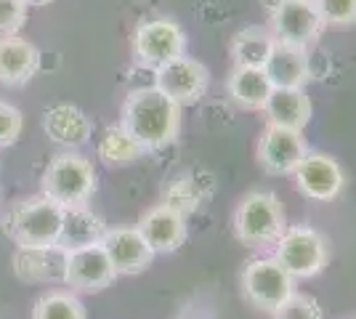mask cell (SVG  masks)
Wrapping results in <instances>:
<instances>
[{
    "mask_svg": "<svg viewBox=\"0 0 356 319\" xmlns=\"http://www.w3.org/2000/svg\"><path fill=\"white\" fill-rule=\"evenodd\" d=\"M120 125L144 147V152L163 149L181 133V104L168 99L154 85L136 88L122 104Z\"/></svg>",
    "mask_w": 356,
    "mask_h": 319,
    "instance_id": "1",
    "label": "cell"
},
{
    "mask_svg": "<svg viewBox=\"0 0 356 319\" xmlns=\"http://www.w3.org/2000/svg\"><path fill=\"white\" fill-rule=\"evenodd\" d=\"M64 208L45 195L19 199L3 218V231L16 247H54L59 245Z\"/></svg>",
    "mask_w": 356,
    "mask_h": 319,
    "instance_id": "2",
    "label": "cell"
},
{
    "mask_svg": "<svg viewBox=\"0 0 356 319\" xmlns=\"http://www.w3.org/2000/svg\"><path fill=\"white\" fill-rule=\"evenodd\" d=\"M40 189L45 197L59 202L61 208L86 205L96 192V170L88 157L77 152H61L45 165Z\"/></svg>",
    "mask_w": 356,
    "mask_h": 319,
    "instance_id": "3",
    "label": "cell"
},
{
    "mask_svg": "<svg viewBox=\"0 0 356 319\" xmlns=\"http://www.w3.org/2000/svg\"><path fill=\"white\" fill-rule=\"evenodd\" d=\"M284 229H287L284 211L277 195L250 192L242 197L237 213H234V231L245 245H250V247L274 245L282 237Z\"/></svg>",
    "mask_w": 356,
    "mask_h": 319,
    "instance_id": "4",
    "label": "cell"
},
{
    "mask_svg": "<svg viewBox=\"0 0 356 319\" xmlns=\"http://www.w3.org/2000/svg\"><path fill=\"white\" fill-rule=\"evenodd\" d=\"M271 259L277 261L293 279H309L327 266L330 250H327V240L316 229L290 227L284 229L282 237L274 243Z\"/></svg>",
    "mask_w": 356,
    "mask_h": 319,
    "instance_id": "5",
    "label": "cell"
},
{
    "mask_svg": "<svg viewBox=\"0 0 356 319\" xmlns=\"http://www.w3.org/2000/svg\"><path fill=\"white\" fill-rule=\"evenodd\" d=\"M242 293L255 309L274 314L296 293V279L274 259H255L242 272Z\"/></svg>",
    "mask_w": 356,
    "mask_h": 319,
    "instance_id": "6",
    "label": "cell"
},
{
    "mask_svg": "<svg viewBox=\"0 0 356 319\" xmlns=\"http://www.w3.org/2000/svg\"><path fill=\"white\" fill-rule=\"evenodd\" d=\"M322 14L314 0H280L271 8V35L277 43L309 48L322 35Z\"/></svg>",
    "mask_w": 356,
    "mask_h": 319,
    "instance_id": "7",
    "label": "cell"
},
{
    "mask_svg": "<svg viewBox=\"0 0 356 319\" xmlns=\"http://www.w3.org/2000/svg\"><path fill=\"white\" fill-rule=\"evenodd\" d=\"M186 54V35L173 19H149L138 24L134 35V56L149 69H160L163 64Z\"/></svg>",
    "mask_w": 356,
    "mask_h": 319,
    "instance_id": "8",
    "label": "cell"
},
{
    "mask_svg": "<svg viewBox=\"0 0 356 319\" xmlns=\"http://www.w3.org/2000/svg\"><path fill=\"white\" fill-rule=\"evenodd\" d=\"M157 91H163L168 99H173L176 104L186 106L200 101L210 85V72L202 61L192 56H178V59L163 64L160 69H154V83Z\"/></svg>",
    "mask_w": 356,
    "mask_h": 319,
    "instance_id": "9",
    "label": "cell"
},
{
    "mask_svg": "<svg viewBox=\"0 0 356 319\" xmlns=\"http://www.w3.org/2000/svg\"><path fill=\"white\" fill-rule=\"evenodd\" d=\"M115 279H118V272H115L102 243L67 250L64 285L80 290V293H99V290L109 288Z\"/></svg>",
    "mask_w": 356,
    "mask_h": 319,
    "instance_id": "10",
    "label": "cell"
},
{
    "mask_svg": "<svg viewBox=\"0 0 356 319\" xmlns=\"http://www.w3.org/2000/svg\"><path fill=\"white\" fill-rule=\"evenodd\" d=\"M309 154L303 131H290L280 125H268L258 144V163L271 176H293L300 160Z\"/></svg>",
    "mask_w": 356,
    "mask_h": 319,
    "instance_id": "11",
    "label": "cell"
},
{
    "mask_svg": "<svg viewBox=\"0 0 356 319\" xmlns=\"http://www.w3.org/2000/svg\"><path fill=\"white\" fill-rule=\"evenodd\" d=\"M293 179H296L298 192L303 197L316 199V202L335 199L346 186V176H343V167L338 165V160L319 152L306 154L300 160V165L293 170Z\"/></svg>",
    "mask_w": 356,
    "mask_h": 319,
    "instance_id": "12",
    "label": "cell"
},
{
    "mask_svg": "<svg viewBox=\"0 0 356 319\" xmlns=\"http://www.w3.org/2000/svg\"><path fill=\"white\" fill-rule=\"evenodd\" d=\"M136 229L141 231V237L147 240L154 256L157 253H173L186 240V215L160 202L138 218Z\"/></svg>",
    "mask_w": 356,
    "mask_h": 319,
    "instance_id": "13",
    "label": "cell"
},
{
    "mask_svg": "<svg viewBox=\"0 0 356 319\" xmlns=\"http://www.w3.org/2000/svg\"><path fill=\"white\" fill-rule=\"evenodd\" d=\"M106 256L112 261L115 272L120 274H141L147 269L154 253L147 245V240L141 237V231L136 227H118V229H106L104 237H102Z\"/></svg>",
    "mask_w": 356,
    "mask_h": 319,
    "instance_id": "14",
    "label": "cell"
},
{
    "mask_svg": "<svg viewBox=\"0 0 356 319\" xmlns=\"http://www.w3.org/2000/svg\"><path fill=\"white\" fill-rule=\"evenodd\" d=\"M43 56L35 43L19 35H6L0 38V83L3 85H27L32 77L40 72Z\"/></svg>",
    "mask_w": 356,
    "mask_h": 319,
    "instance_id": "15",
    "label": "cell"
},
{
    "mask_svg": "<svg viewBox=\"0 0 356 319\" xmlns=\"http://www.w3.org/2000/svg\"><path fill=\"white\" fill-rule=\"evenodd\" d=\"M43 131L54 144L67 147V149H77V147H86L90 141L93 122L80 106L54 104L43 112Z\"/></svg>",
    "mask_w": 356,
    "mask_h": 319,
    "instance_id": "16",
    "label": "cell"
},
{
    "mask_svg": "<svg viewBox=\"0 0 356 319\" xmlns=\"http://www.w3.org/2000/svg\"><path fill=\"white\" fill-rule=\"evenodd\" d=\"M67 250L54 247H19L14 256V272L22 282H64Z\"/></svg>",
    "mask_w": 356,
    "mask_h": 319,
    "instance_id": "17",
    "label": "cell"
},
{
    "mask_svg": "<svg viewBox=\"0 0 356 319\" xmlns=\"http://www.w3.org/2000/svg\"><path fill=\"white\" fill-rule=\"evenodd\" d=\"M266 75L274 88H306L312 80V64L306 48L274 43V51L266 61Z\"/></svg>",
    "mask_w": 356,
    "mask_h": 319,
    "instance_id": "18",
    "label": "cell"
},
{
    "mask_svg": "<svg viewBox=\"0 0 356 319\" xmlns=\"http://www.w3.org/2000/svg\"><path fill=\"white\" fill-rule=\"evenodd\" d=\"M268 125L303 131L312 120V99L303 88H274L264 106Z\"/></svg>",
    "mask_w": 356,
    "mask_h": 319,
    "instance_id": "19",
    "label": "cell"
},
{
    "mask_svg": "<svg viewBox=\"0 0 356 319\" xmlns=\"http://www.w3.org/2000/svg\"><path fill=\"white\" fill-rule=\"evenodd\" d=\"M271 91H274V85L264 67H234V72L229 77V96L242 109L264 112Z\"/></svg>",
    "mask_w": 356,
    "mask_h": 319,
    "instance_id": "20",
    "label": "cell"
},
{
    "mask_svg": "<svg viewBox=\"0 0 356 319\" xmlns=\"http://www.w3.org/2000/svg\"><path fill=\"white\" fill-rule=\"evenodd\" d=\"M104 231H106L104 221H102L93 211H88L86 205L64 208L59 247H64V250H74V247L96 245V243H102Z\"/></svg>",
    "mask_w": 356,
    "mask_h": 319,
    "instance_id": "21",
    "label": "cell"
},
{
    "mask_svg": "<svg viewBox=\"0 0 356 319\" xmlns=\"http://www.w3.org/2000/svg\"><path fill=\"white\" fill-rule=\"evenodd\" d=\"M96 154H99V160H102L104 165L122 167V165L136 163V160L144 154V147H141L122 125H106L102 138H99Z\"/></svg>",
    "mask_w": 356,
    "mask_h": 319,
    "instance_id": "22",
    "label": "cell"
},
{
    "mask_svg": "<svg viewBox=\"0 0 356 319\" xmlns=\"http://www.w3.org/2000/svg\"><path fill=\"white\" fill-rule=\"evenodd\" d=\"M274 35L261 27H248L234 35L232 40V59L234 67H266L274 51Z\"/></svg>",
    "mask_w": 356,
    "mask_h": 319,
    "instance_id": "23",
    "label": "cell"
},
{
    "mask_svg": "<svg viewBox=\"0 0 356 319\" xmlns=\"http://www.w3.org/2000/svg\"><path fill=\"white\" fill-rule=\"evenodd\" d=\"M32 319H88L83 301L70 290H48L32 306Z\"/></svg>",
    "mask_w": 356,
    "mask_h": 319,
    "instance_id": "24",
    "label": "cell"
},
{
    "mask_svg": "<svg viewBox=\"0 0 356 319\" xmlns=\"http://www.w3.org/2000/svg\"><path fill=\"white\" fill-rule=\"evenodd\" d=\"M205 197V192H202V186L200 181H192V179H178L168 186V192H165V202L168 208H173L178 213H186L189 211H197L200 208V202Z\"/></svg>",
    "mask_w": 356,
    "mask_h": 319,
    "instance_id": "25",
    "label": "cell"
},
{
    "mask_svg": "<svg viewBox=\"0 0 356 319\" xmlns=\"http://www.w3.org/2000/svg\"><path fill=\"white\" fill-rule=\"evenodd\" d=\"M274 319H325V314H322V306H319L316 298L303 295V293H293L274 311Z\"/></svg>",
    "mask_w": 356,
    "mask_h": 319,
    "instance_id": "26",
    "label": "cell"
},
{
    "mask_svg": "<svg viewBox=\"0 0 356 319\" xmlns=\"http://www.w3.org/2000/svg\"><path fill=\"white\" fill-rule=\"evenodd\" d=\"M322 22L325 24H335V27H346L356 22V0H314Z\"/></svg>",
    "mask_w": 356,
    "mask_h": 319,
    "instance_id": "27",
    "label": "cell"
},
{
    "mask_svg": "<svg viewBox=\"0 0 356 319\" xmlns=\"http://www.w3.org/2000/svg\"><path fill=\"white\" fill-rule=\"evenodd\" d=\"M22 128H24L22 112L8 101H0V149L14 147L22 136Z\"/></svg>",
    "mask_w": 356,
    "mask_h": 319,
    "instance_id": "28",
    "label": "cell"
},
{
    "mask_svg": "<svg viewBox=\"0 0 356 319\" xmlns=\"http://www.w3.org/2000/svg\"><path fill=\"white\" fill-rule=\"evenodd\" d=\"M27 3L24 0H0V38L16 35L27 22Z\"/></svg>",
    "mask_w": 356,
    "mask_h": 319,
    "instance_id": "29",
    "label": "cell"
},
{
    "mask_svg": "<svg viewBox=\"0 0 356 319\" xmlns=\"http://www.w3.org/2000/svg\"><path fill=\"white\" fill-rule=\"evenodd\" d=\"M27 6H35V8H40V6H48V3H54V0H24Z\"/></svg>",
    "mask_w": 356,
    "mask_h": 319,
    "instance_id": "30",
    "label": "cell"
}]
</instances>
